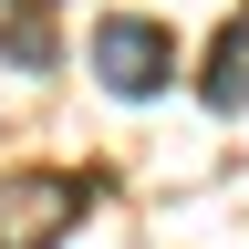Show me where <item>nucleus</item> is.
<instances>
[{
    "label": "nucleus",
    "mask_w": 249,
    "mask_h": 249,
    "mask_svg": "<svg viewBox=\"0 0 249 249\" xmlns=\"http://www.w3.org/2000/svg\"><path fill=\"white\" fill-rule=\"evenodd\" d=\"M0 52H11L21 73H42V62H52V31L42 21H0Z\"/></svg>",
    "instance_id": "nucleus-4"
},
{
    "label": "nucleus",
    "mask_w": 249,
    "mask_h": 249,
    "mask_svg": "<svg viewBox=\"0 0 249 249\" xmlns=\"http://www.w3.org/2000/svg\"><path fill=\"white\" fill-rule=\"evenodd\" d=\"M166 31L156 21H104L93 31V73H104V93H124V104H145V93H166Z\"/></svg>",
    "instance_id": "nucleus-1"
},
{
    "label": "nucleus",
    "mask_w": 249,
    "mask_h": 249,
    "mask_svg": "<svg viewBox=\"0 0 249 249\" xmlns=\"http://www.w3.org/2000/svg\"><path fill=\"white\" fill-rule=\"evenodd\" d=\"M208 104H218V114L249 104V31H229V42L208 52Z\"/></svg>",
    "instance_id": "nucleus-3"
},
{
    "label": "nucleus",
    "mask_w": 249,
    "mask_h": 249,
    "mask_svg": "<svg viewBox=\"0 0 249 249\" xmlns=\"http://www.w3.org/2000/svg\"><path fill=\"white\" fill-rule=\"evenodd\" d=\"M73 208H83V187H73V177H52V187H42V177H21L11 197H0V249H52Z\"/></svg>",
    "instance_id": "nucleus-2"
}]
</instances>
